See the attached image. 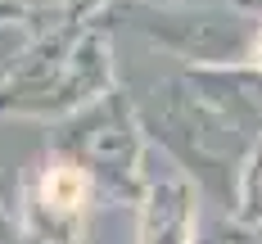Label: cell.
I'll use <instances>...</instances> for the list:
<instances>
[{"label":"cell","mask_w":262,"mask_h":244,"mask_svg":"<svg viewBox=\"0 0 262 244\" xmlns=\"http://www.w3.org/2000/svg\"><path fill=\"white\" fill-rule=\"evenodd\" d=\"M199 186L172 159H149L136 199V244H199Z\"/></svg>","instance_id":"6"},{"label":"cell","mask_w":262,"mask_h":244,"mask_svg":"<svg viewBox=\"0 0 262 244\" xmlns=\"http://www.w3.org/2000/svg\"><path fill=\"white\" fill-rule=\"evenodd\" d=\"M5 23L23 27L32 36H46L59 23H68V0H0Z\"/></svg>","instance_id":"8"},{"label":"cell","mask_w":262,"mask_h":244,"mask_svg":"<svg viewBox=\"0 0 262 244\" xmlns=\"http://www.w3.org/2000/svg\"><path fill=\"white\" fill-rule=\"evenodd\" d=\"M253 244H262V240H253Z\"/></svg>","instance_id":"15"},{"label":"cell","mask_w":262,"mask_h":244,"mask_svg":"<svg viewBox=\"0 0 262 244\" xmlns=\"http://www.w3.org/2000/svg\"><path fill=\"white\" fill-rule=\"evenodd\" d=\"M104 23L136 32L181 68H244L262 18L239 14L226 0H118Z\"/></svg>","instance_id":"3"},{"label":"cell","mask_w":262,"mask_h":244,"mask_svg":"<svg viewBox=\"0 0 262 244\" xmlns=\"http://www.w3.org/2000/svg\"><path fill=\"white\" fill-rule=\"evenodd\" d=\"M0 244H23V231H18V217L14 208L0 199Z\"/></svg>","instance_id":"11"},{"label":"cell","mask_w":262,"mask_h":244,"mask_svg":"<svg viewBox=\"0 0 262 244\" xmlns=\"http://www.w3.org/2000/svg\"><path fill=\"white\" fill-rule=\"evenodd\" d=\"M140 108L145 136L158 145L163 159H172L185 176L199 186V194H212L217 204H235V181L249 149L258 145L239 122H231L208 95L190 81V73H167L145 86V95H131Z\"/></svg>","instance_id":"2"},{"label":"cell","mask_w":262,"mask_h":244,"mask_svg":"<svg viewBox=\"0 0 262 244\" xmlns=\"http://www.w3.org/2000/svg\"><path fill=\"white\" fill-rule=\"evenodd\" d=\"M244 68L262 73V23H258V32H253V46H249V63H244Z\"/></svg>","instance_id":"12"},{"label":"cell","mask_w":262,"mask_h":244,"mask_svg":"<svg viewBox=\"0 0 262 244\" xmlns=\"http://www.w3.org/2000/svg\"><path fill=\"white\" fill-rule=\"evenodd\" d=\"M50 154L81 167L100 204H136L145 186L149 136L131 91H108L104 100L86 104L81 113L50 127Z\"/></svg>","instance_id":"4"},{"label":"cell","mask_w":262,"mask_h":244,"mask_svg":"<svg viewBox=\"0 0 262 244\" xmlns=\"http://www.w3.org/2000/svg\"><path fill=\"white\" fill-rule=\"evenodd\" d=\"M231 221L244 226L249 235H262V140L249 149V159H244V167H239Z\"/></svg>","instance_id":"7"},{"label":"cell","mask_w":262,"mask_h":244,"mask_svg":"<svg viewBox=\"0 0 262 244\" xmlns=\"http://www.w3.org/2000/svg\"><path fill=\"white\" fill-rule=\"evenodd\" d=\"M253 240H258V235H249L235 221H222V226H212V231H199V244H253Z\"/></svg>","instance_id":"9"},{"label":"cell","mask_w":262,"mask_h":244,"mask_svg":"<svg viewBox=\"0 0 262 244\" xmlns=\"http://www.w3.org/2000/svg\"><path fill=\"white\" fill-rule=\"evenodd\" d=\"M118 86L122 81H118L113 27L104 18L59 23L54 32L36 36L23 59L9 68V77L0 81V118L54 127Z\"/></svg>","instance_id":"1"},{"label":"cell","mask_w":262,"mask_h":244,"mask_svg":"<svg viewBox=\"0 0 262 244\" xmlns=\"http://www.w3.org/2000/svg\"><path fill=\"white\" fill-rule=\"evenodd\" d=\"M95 190L59 154H41L27 167L23 186H18V231L23 244H86V226H91V208H95Z\"/></svg>","instance_id":"5"},{"label":"cell","mask_w":262,"mask_h":244,"mask_svg":"<svg viewBox=\"0 0 262 244\" xmlns=\"http://www.w3.org/2000/svg\"><path fill=\"white\" fill-rule=\"evenodd\" d=\"M231 9H239V14H249V18H262V0H226Z\"/></svg>","instance_id":"13"},{"label":"cell","mask_w":262,"mask_h":244,"mask_svg":"<svg viewBox=\"0 0 262 244\" xmlns=\"http://www.w3.org/2000/svg\"><path fill=\"white\" fill-rule=\"evenodd\" d=\"M118 0H68V23H91V18H104Z\"/></svg>","instance_id":"10"},{"label":"cell","mask_w":262,"mask_h":244,"mask_svg":"<svg viewBox=\"0 0 262 244\" xmlns=\"http://www.w3.org/2000/svg\"><path fill=\"white\" fill-rule=\"evenodd\" d=\"M0 23H5V14H0Z\"/></svg>","instance_id":"14"}]
</instances>
